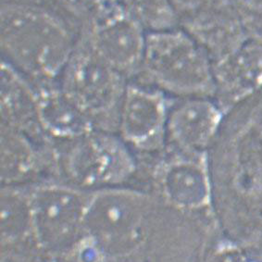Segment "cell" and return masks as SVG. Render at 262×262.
I'll use <instances>...</instances> for the list:
<instances>
[{
  "instance_id": "5",
  "label": "cell",
  "mask_w": 262,
  "mask_h": 262,
  "mask_svg": "<svg viewBox=\"0 0 262 262\" xmlns=\"http://www.w3.org/2000/svg\"><path fill=\"white\" fill-rule=\"evenodd\" d=\"M81 37L96 53L131 81L140 69L146 34L127 6L107 2L89 17Z\"/></svg>"
},
{
  "instance_id": "10",
  "label": "cell",
  "mask_w": 262,
  "mask_h": 262,
  "mask_svg": "<svg viewBox=\"0 0 262 262\" xmlns=\"http://www.w3.org/2000/svg\"><path fill=\"white\" fill-rule=\"evenodd\" d=\"M58 167L56 146L45 144L25 133L1 125V173L16 181L39 173L45 168Z\"/></svg>"
},
{
  "instance_id": "8",
  "label": "cell",
  "mask_w": 262,
  "mask_h": 262,
  "mask_svg": "<svg viewBox=\"0 0 262 262\" xmlns=\"http://www.w3.org/2000/svg\"><path fill=\"white\" fill-rule=\"evenodd\" d=\"M36 86L39 123L52 145L64 146L97 130L83 108L58 83Z\"/></svg>"
},
{
  "instance_id": "3",
  "label": "cell",
  "mask_w": 262,
  "mask_h": 262,
  "mask_svg": "<svg viewBox=\"0 0 262 262\" xmlns=\"http://www.w3.org/2000/svg\"><path fill=\"white\" fill-rule=\"evenodd\" d=\"M56 148L58 168L85 187L120 184L136 170L135 153L116 133L95 130Z\"/></svg>"
},
{
  "instance_id": "1",
  "label": "cell",
  "mask_w": 262,
  "mask_h": 262,
  "mask_svg": "<svg viewBox=\"0 0 262 262\" xmlns=\"http://www.w3.org/2000/svg\"><path fill=\"white\" fill-rule=\"evenodd\" d=\"M79 37L66 16L43 2L2 0V61L36 85L58 83Z\"/></svg>"
},
{
  "instance_id": "4",
  "label": "cell",
  "mask_w": 262,
  "mask_h": 262,
  "mask_svg": "<svg viewBox=\"0 0 262 262\" xmlns=\"http://www.w3.org/2000/svg\"><path fill=\"white\" fill-rule=\"evenodd\" d=\"M137 75H144L160 86L180 94L201 92L209 81L208 67L200 49L181 32L146 34Z\"/></svg>"
},
{
  "instance_id": "7",
  "label": "cell",
  "mask_w": 262,
  "mask_h": 262,
  "mask_svg": "<svg viewBox=\"0 0 262 262\" xmlns=\"http://www.w3.org/2000/svg\"><path fill=\"white\" fill-rule=\"evenodd\" d=\"M165 125L163 99L140 82L129 81L120 107L116 134L135 153L160 143Z\"/></svg>"
},
{
  "instance_id": "2",
  "label": "cell",
  "mask_w": 262,
  "mask_h": 262,
  "mask_svg": "<svg viewBox=\"0 0 262 262\" xmlns=\"http://www.w3.org/2000/svg\"><path fill=\"white\" fill-rule=\"evenodd\" d=\"M128 82L80 35L58 85L83 108L97 130L116 133Z\"/></svg>"
},
{
  "instance_id": "11",
  "label": "cell",
  "mask_w": 262,
  "mask_h": 262,
  "mask_svg": "<svg viewBox=\"0 0 262 262\" xmlns=\"http://www.w3.org/2000/svg\"><path fill=\"white\" fill-rule=\"evenodd\" d=\"M212 112L200 101L185 103L170 116L169 130L172 138L186 150H195L204 145L212 127Z\"/></svg>"
},
{
  "instance_id": "9",
  "label": "cell",
  "mask_w": 262,
  "mask_h": 262,
  "mask_svg": "<svg viewBox=\"0 0 262 262\" xmlns=\"http://www.w3.org/2000/svg\"><path fill=\"white\" fill-rule=\"evenodd\" d=\"M1 125L52 145L39 123L36 84L5 61L1 62Z\"/></svg>"
},
{
  "instance_id": "6",
  "label": "cell",
  "mask_w": 262,
  "mask_h": 262,
  "mask_svg": "<svg viewBox=\"0 0 262 262\" xmlns=\"http://www.w3.org/2000/svg\"><path fill=\"white\" fill-rule=\"evenodd\" d=\"M34 231L46 243L66 242L85 229L90 199L76 190L45 185L31 194Z\"/></svg>"
}]
</instances>
